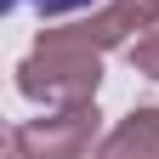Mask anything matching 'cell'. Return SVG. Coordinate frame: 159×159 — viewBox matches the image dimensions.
Returning a JSON list of instances; mask_svg holds the SVG:
<instances>
[{
	"label": "cell",
	"mask_w": 159,
	"mask_h": 159,
	"mask_svg": "<svg viewBox=\"0 0 159 159\" xmlns=\"http://www.w3.org/2000/svg\"><path fill=\"white\" fill-rule=\"evenodd\" d=\"M102 85V51L74 46L57 29H40L34 51L17 63V91L40 108H74V102H97Z\"/></svg>",
	"instance_id": "1"
},
{
	"label": "cell",
	"mask_w": 159,
	"mask_h": 159,
	"mask_svg": "<svg viewBox=\"0 0 159 159\" xmlns=\"http://www.w3.org/2000/svg\"><path fill=\"white\" fill-rule=\"evenodd\" d=\"M102 142V114L97 102L46 108L40 119L11 125V159H85Z\"/></svg>",
	"instance_id": "2"
},
{
	"label": "cell",
	"mask_w": 159,
	"mask_h": 159,
	"mask_svg": "<svg viewBox=\"0 0 159 159\" xmlns=\"http://www.w3.org/2000/svg\"><path fill=\"white\" fill-rule=\"evenodd\" d=\"M148 29H159V0H108V6H97L91 17H80L57 34L74 40V46H91V51H114V46L142 40Z\"/></svg>",
	"instance_id": "3"
},
{
	"label": "cell",
	"mask_w": 159,
	"mask_h": 159,
	"mask_svg": "<svg viewBox=\"0 0 159 159\" xmlns=\"http://www.w3.org/2000/svg\"><path fill=\"white\" fill-rule=\"evenodd\" d=\"M97 159H159V108H131L97 142Z\"/></svg>",
	"instance_id": "4"
},
{
	"label": "cell",
	"mask_w": 159,
	"mask_h": 159,
	"mask_svg": "<svg viewBox=\"0 0 159 159\" xmlns=\"http://www.w3.org/2000/svg\"><path fill=\"white\" fill-rule=\"evenodd\" d=\"M125 51H131V68L142 74V80H159V29H148L142 40H131Z\"/></svg>",
	"instance_id": "5"
},
{
	"label": "cell",
	"mask_w": 159,
	"mask_h": 159,
	"mask_svg": "<svg viewBox=\"0 0 159 159\" xmlns=\"http://www.w3.org/2000/svg\"><path fill=\"white\" fill-rule=\"evenodd\" d=\"M6 6H29V11H40V17H68V11L97 6V0H6Z\"/></svg>",
	"instance_id": "6"
}]
</instances>
